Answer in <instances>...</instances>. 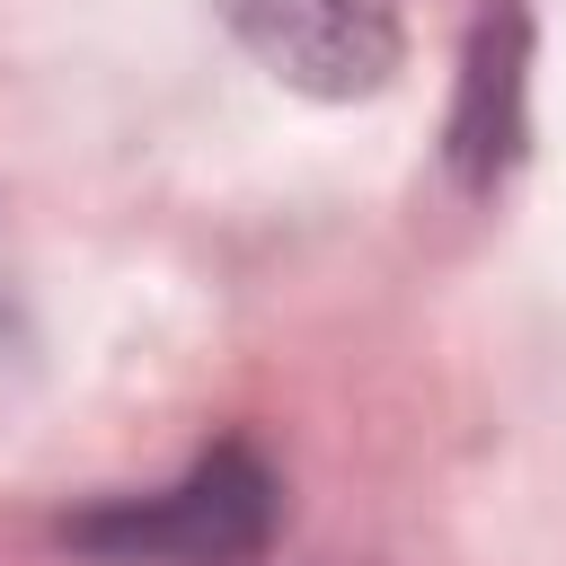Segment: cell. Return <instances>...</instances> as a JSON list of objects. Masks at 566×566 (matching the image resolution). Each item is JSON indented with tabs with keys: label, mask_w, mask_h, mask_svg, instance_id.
<instances>
[{
	"label": "cell",
	"mask_w": 566,
	"mask_h": 566,
	"mask_svg": "<svg viewBox=\"0 0 566 566\" xmlns=\"http://www.w3.org/2000/svg\"><path fill=\"white\" fill-rule=\"evenodd\" d=\"M221 27L301 97H371L407 62V18L398 0H212Z\"/></svg>",
	"instance_id": "cell-2"
},
{
	"label": "cell",
	"mask_w": 566,
	"mask_h": 566,
	"mask_svg": "<svg viewBox=\"0 0 566 566\" xmlns=\"http://www.w3.org/2000/svg\"><path fill=\"white\" fill-rule=\"evenodd\" d=\"M522 62H531V18L522 0H486L469 27L460 62V106H451V168L469 186H495L522 150Z\"/></svg>",
	"instance_id": "cell-3"
},
{
	"label": "cell",
	"mask_w": 566,
	"mask_h": 566,
	"mask_svg": "<svg viewBox=\"0 0 566 566\" xmlns=\"http://www.w3.org/2000/svg\"><path fill=\"white\" fill-rule=\"evenodd\" d=\"M283 522V486L248 442H212L186 478L150 495H106L62 522V539L97 566H248Z\"/></svg>",
	"instance_id": "cell-1"
}]
</instances>
